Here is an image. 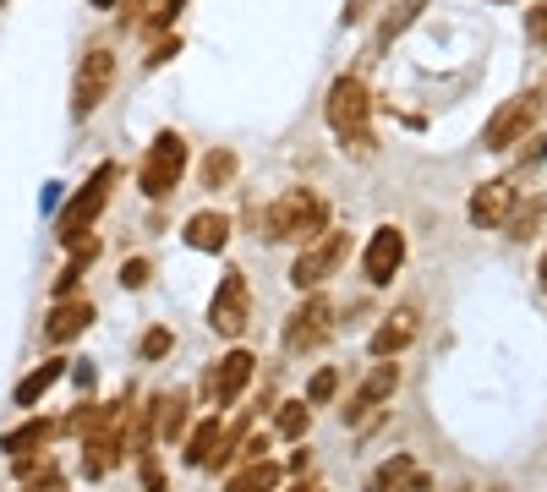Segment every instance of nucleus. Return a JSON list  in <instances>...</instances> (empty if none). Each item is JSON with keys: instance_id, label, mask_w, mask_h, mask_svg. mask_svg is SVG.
<instances>
[{"instance_id": "nucleus-1", "label": "nucleus", "mask_w": 547, "mask_h": 492, "mask_svg": "<svg viewBox=\"0 0 547 492\" xmlns=\"http://www.w3.org/2000/svg\"><path fill=\"white\" fill-rule=\"evenodd\" d=\"M334 219L329 197L318 192V186H290V192H279L263 203L258 214V241L269 246H307L312 236H323Z\"/></svg>"}, {"instance_id": "nucleus-2", "label": "nucleus", "mask_w": 547, "mask_h": 492, "mask_svg": "<svg viewBox=\"0 0 547 492\" xmlns=\"http://www.w3.org/2000/svg\"><path fill=\"white\" fill-rule=\"evenodd\" d=\"M323 121H329L334 137H340L345 154H362V159L372 154V93L356 72L334 77L329 99H323Z\"/></svg>"}, {"instance_id": "nucleus-3", "label": "nucleus", "mask_w": 547, "mask_h": 492, "mask_svg": "<svg viewBox=\"0 0 547 492\" xmlns=\"http://www.w3.org/2000/svg\"><path fill=\"white\" fill-rule=\"evenodd\" d=\"M186 159H192L186 137L165 126V132L148 143L143 164H137V192H143L148 203H165V197H176V186H181V175H186Z\"/></svg>"}, {"instance_id": "nucleus-4", "label": "nucleus", "mask_w": 547, "mask_h": 492, "mask_svg": "<svg viewBox=\"0 0 547 492\" xmlns=\"http://www.w3.org/2000/svg\"><path fill=\"white\" fill-rule=\"evenodd\" d=\"M115 159H104V164H93V175L83 186L72 192V203L61 208V219H55V241L61 246H72V241H83L88 230H93V219L104 214V203H110V186H115Z\"/></svg>"}, {"instance_id": "nucleus-5", "label": "nucleus", "mask_w": 547, "mask_h": 492, "mask_svg": "<svg viewBox=\"0 0 547 492\" xmlns=\"http://www.w3.org/2000/svg\"><path fill=\"white\" fill-rule=\"evenodd\" d=\"M345 257H351V230L329 225L323 236H312L296 252V263H290V285H296V290H323L345 268Z\"/></svg>"}, {"instance_id": "nucleus-6", "label": "nucleus", "mask_w": 547, "mask_h": 492, "mask_svg": "<svg viewBox=\"0 0 547 492\" xmlns=\"http://www.w3.org/2000/svg\"><path fill=\"white\" fill-rule=\"evenodd\" d=\"M547 110V88H531V93H515L509 104H498V115L482 126V148L487 154H509L515 143H526L531 132H537Z\"/></svg>"}, {"instance_id": "nucleus-7", "label": "nucleus", "mask_w": 547, "mask_h": 492, "mask_svg": "<svg viewBox=\"0 0 547 492\" xmlns=\"http://www.w3.org/2000/svg\"><path fill=\"white\" fill-rule=\"evenodd\" d=\"M329 334H334V301L323 296V290H301V301L290 307L285 328H279L285 356H307V350H318Z\"/></svg>"}, {"instance_id": "nucleus-8", "label": "nucleus", "mask_w": 547, "mask_h": 492, "mask_svg": "<svg viewBox=\"0 0 547 492\" xmlns=\"http://www.w3.org/2000/svg\"><path fill=\"white\" fill-rule=\"evenodd\" d=\"M115 72H121V61H115L110 44H93V50H83L77 77H72V115H77V121H88V115L99 110L104 99H110Z\"/></svg>"}, {"instance_id": "nucleus-9", "label": "nucleus", "mask_w": 547, "mask_h": 492, "mask_svg": "<svg viewBox=\"0 0 547 492\" xmlns=\"http://www.w3.org/2000/svg\"><path fill=\"white\" fill-rule=\"evenodd\" d=\"M247 323H252V285H247L241 268H225L214 301H208V328H214L219 339H241Z\"/></svg>"}, {"instance_id": "nucleus-10", "label": "nucleus", "mask_w": 547, "mask_h": 492, "mask_svg": "<svg viewBox=\"0 0 547 492\" xmlns=\"http://www.w3.org/2000/svg\"><path fill=\"white\" fill-rule=\"evenodd\" d=\"M405 252H411L405 230H400V225H378V230L367 236V246H362V279H367L372 290L394 285V274L405 268Z\"/></svg>"}, {"instance_id": "nucleus-11", "label": "nucleus", "mask_w": 547, "mask_h": 492, "mask_svg": "<svg viewBox=\"0 0 547 492\" xmlns=\"http://www.w3.org/2000/svg\"><path fill=\"white\" fill-rule=\"evenodd\" d=\"M252 372H258V356L252 350H225L219 361H208V378H203V394L214 400V410H225V405H236L241 400V389L252 383Z\"/></svg>"}, {"instance_id": "nucleus-12", "label": "nucleus", "mask_w": 547, "mask_h": 492, "mask_svg": "<svg viewBox=\"0 0 547 492\" xmlns=\"http://www.w3.org/2000/svg\"><path fill=\"white\" fill-rule=\"evenodd\" d=\"M394 394H400V361H394V356H383L378 367H372L367 378L351 389V400H345V410H340V416H345V427L367 421L372 410H378V405H389Z\"/></svg>"}, {"instance_id": "nucleus-13", "label": "nucleus", "mask_w": 547, "mask_h": 492, "mask_svg": "<svg viewBox=\"0 0 547 492\" xmlns=\"http://www.w3.org/2000/svg\"><path fill=\"white\" fill-rule=\"evenodd\" d=\"M515 208H520L515 181H482V186L471 192V203H465V219H471L476 230H504Z\"/></svg>"}, {"instance_id": "nucleus-14", "label": "nucleus", "mask_w": 547, "mask_h": 492, "mask_svg": "<svg viewBox=\"0 0 547 492\" xmlns=\"http://www.w3.org/2000/svg\"><path fill=\"white\" fill-rule=\"evenodd\" d=\"M93 328V301L88 296H61L44 312V345H72Z\"/></svg>"}, {"instance_id": "nucleus-15", "label": "nucleus", "mask_w": 547, "mask_h": 492, "mask_svg": "<svg viewBox=\"0 0 547 492\" xmlns=\"http://www.w3.org/2000/svg\"><path fill=\"white\" fill-rule=\"evenodd\" d=\"M230 230H236L230 214H219V208H197V214L181 225V241L192 246V252H214L219 257L230 246Z\"/></svg>"}, {"instance_id": "nucleus-16", "label": "nucleus", "mask_w": 547, "mask_h": 492, "mask_svg": "<svg viewBox=\"0 0 547 492\" xmlns=\"http://www.w3.org/2000/svg\"><path fill=\"white\" fill-rule=\"evenodd\" d=\"M411 339H416V307H400L367 334V350H372V361H383V356H400Z\"/></svg>"}, {"instance_id": "nucleus-17", "label": "nucleus", "mask_w": 547, "mask_h": 492, "mask_svg": "<svg viewBox=\"0 0 547 492\" xmlns=\"http://www.w3.org/2000/svg\"><path fill=\"white\" fill-rule=\"evenodd\" d=\"M66 367H72V361H66V356H50V361H39V367H33V372H28V378H22V383H17V394H11V400H17L22 410H28V405H39V400H44V394H50V389H55V383H61V378H66Z\"/></svg>"}, {"instance_id": "nucleus-18", "label": "nucleus", "mask_w": 547, "mask_h": 492, "mask_svg": "<svg viewBox=\"0 0 547 492\" xmlns=\"http://www.w3.org/2000/svg\"><path fill=\"white\" fill-rule=\"evenodd\" d=\"M279 476H285V465H279V460H247L241 471H230L225 492H274Z\"/></svg>"}, {"instance_id": "nucleus-19", "label": "nucleus", "mask_w": 547, "mask_h": 492, "mask_svg": "<svg viewBox=\"0 0 547 492\" xmlns=\"http://www.w3.org/2000/svg\"><path fill=\"white\" fill-rule=\"evenodd\" d=\"M219 438H225V416L214 410V416H203V421H197V432L186 438V465H197V471H203V465L219 454Z\"/></svg>"}, {"instance_id": "nucleus-20", "label": "nucleus", "mask_w": 547, "mask_h": 492, "mask_svg": "<svg viewBox=\"0 0 547 492\" xmlns=\"http://www.w3.org/2000/svg\"><path fill=\"white\" fill-rule=\"evenodd\" d=\"M44 443H50V421L33 416V421H22V427H11L6 438H0V454L22 460V454H44Z\"/></svg>"}, {"instance_id": "nucleus-21", "label": "nucleus", "mask_w": 547, "mask_h": 492, "mask_svg": "<svg viewBox=\"0 0 547 492\" xmlns=\"http://www.w3.org/2000/svg\"><path fill=\"white\" fill-rule=\"evenodd\" d=\"M186 410H192V394L186 389H170V394H159V438L165 443H176V438H186Z\"/></svg>"}, {"instance_id": "nucleus-22", "label": "nucleus", "mask_w": 547, "mask_h": 492, "mask_svg": "<svg viewBox=\"0 0 547 492\" xmlns=\"http://www.w3.org/2000/svg\"><path fill=\"white\" fill-rule=\"evenodd\" d=\"M411 476H416V460H411V454H394V460H383L378 471H372L367 492H400Z\"/></svg>"}, {"instance_id": "nucleus-23", "label": "nucleus", "mask_w": 547, "mask_h": 492, "mask_svg": "<svg viewBox=\"0 0 547 492\" xmlns=\"http://www.w3.org/2000/svg\"><path fill=\"white\" fill-rule=\"evenodd\" d=\"M307 427H312V405H307V400H285V405H279V416H274V432H279V438L301 443V438H307Z\"/></svg>"}, {"instance_id": "nucleus-24", "label": "nucleus", "mask_w": 547, "mask_h": 492, "mask_svg": "<svg viewBox=\"0 0 547 492\" xmlns=\"http://www.w3.org/2000/svg\"><path fill=\"white\" fill-rule=\"evenodd\" d=\"M181 6H186V0H143V6H137V11H143V33H170V28H176V17H181ZM126 22H132V17H126Z\"/></svg>"}, {"instance_id": "nucleus-25", "label": "nucleus", "mask_w": 547, "mask_h": 492, "mask_svg": "<svg viewBox=\"0 0 547 492\" xmlns=\"http://www.w3.org/2000/svg\"><path fill=\"white\" fill-rule=\"evenodd\" d=\"M236 170H241L236 154H230V148H214V154L203 159V186H208V192H219V186L236 181Z\"/></svg>"}, {"instance_id": "nucleus-26", "label": "nucleus", "mask_w": 547, "mask_h": 492, "mask_svg": "<svg viewBox=\"0 0 547 492\" xmlns=\"http://www.w3.org/2000/svg\"><path fill=\"white\" fill-rule=\"evenodd\" d=\"M170 350H176V328L170 323H154L143 339H137V361H165Z\"/></svg>"}, {"instance_id": "nucleus-27", "label": "nucleus", "mask_w": 547, "mask_h": 492, "mask_svg": "<svg viewBox=\"0 0 547 492\" xmlns=\"http://www.w3.org/2000/svg\"><path fill=\"white\" fill-rule=\"evenodd\" d=\"M422 6H427V0H400V6H389V11H383L378 44H394V39H400V33L411 28V17H416V11H422Z\"/></svg>"}, {"instance_id": "nucleus-28", "label": "nucleus", "mask_w": 547, "mask_h": 492, "mask_svg": "<svg viewBox=\"0 0 547 492\" xmlns=\"http://www.w3.org/2000/svg\"><path fill=\"white\" fill-rule=\"evenodd\" d=\"M340 378H345L340 367H318V372H312V383H307V394H301V400H307V405H329L334 394H340Z\"/></svg>"}, {"instance_id": "nucleus-29", "label": "nucleus", "mask_w": 547, "mask_h": 492, "mask_svg": "<svg viewBox=\"0 0 547 492\" xmlns=\"http://www.w3.org/2000/svg\"><path fill=\"white\" fill-rule=\"evenodd\" d=\"M148 279H154V263H148V257H126L121 263V290H148Z\"/></svg>"}, {"instance_id": "nucleus-30", "label": "nucleus", "mask_w": 547, "mask_h": 492, "mask_svg": "<svg viewBox=\"0 0 547 492\" xmlns=\"http://www.w3.org/2000/svg\"><path fill=\"white\" fill-rule=\"evenodd\" d=\"M526 44L547 50V0H537V6L526 11Z\"/></svg>"}, {"instance_id": "nucleus-31", "label": "nucleus", "mask_w": 547, "mask_h": 492, "mask_svg": "<svg viewBox=\"0 0 547 492\" xmlns=\"http://www.w3.org/2000/svg\"><path fill=\"white\" fill-rule=\"evenodd\" d=\"M170 55H181V33H176V28H170V33H159V44H154V55H148V61H143V66H148V72H154V66H165V61H170Z\"/></svg>"}, {"instance_id": "nucleus-32", "label": "nucleus", "mask_w": 547, "mask_h": 492, "mask_svg": "<svg viewBox=\"0 0 547 492\" xmlns=\"http://www.w3.org/2000/svg\"><path fill=\"white\" fill-rule=\"evenodd\" d=\"M22 492H66V482L55 476V465H44V476H33V482L22 487Z\"/></svg>"}, {"instance_id": "nucleus-33", "label": "nucleus", "mask_w": 547, "mask_h": 492, "mask_svg": "<svg viewBox=\"0 0 547 492\" xmlns=\"http://www.w3.org/2000/svg\"><path fill=\"white\" fill-rule=\"evenodd\" d=\"M269 432H258V438H247V443H241V460H269Z\"/></svg>"}, {"instance_id": "nucleus-34", "label": "nucleus", "mask_w": 547, "mask_h": 492, "mask_svg": "<svg viewBox=\"0 0 547 492\" xmlns=\"http://www.w3.org/2000/svg\"><path fill=\"white\" fill-rule=\"evenodd\" d=\"M143 492H170V487H165V476H148V487H143Z\"/></svg>"}, {"instance_id": "nucleus-35", "label": "nucleus", "mask_w": 547, "mask_h": 492, "mask_svg": "<svg viewBox=\"0 0 547 492\" xmlns=\"http://www.w3.org/2000/svg\"><path fill=\"white\" fill-rule=\"evenodd\" d=\"M115 6H121V0H93V11H115Z\"/></svg>"}, {"instance_id": "nucleus-36", "label": "nucleus", "mask_w": 547, "mask_h": 492, "mask_svg": "<svg viewBox=\"0 0 547 492\" xmlns=\"http://www.w3.org/2000/svg\"><path fill=\"white\" fill-rule=\"evenodd\" d=\"M537 279H542V290H547V252H542V263H537Z\"/></svg>"}]
</instances>
